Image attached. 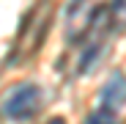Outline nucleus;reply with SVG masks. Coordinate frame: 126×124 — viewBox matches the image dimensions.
<instances>
[{"instance_id":"nucleus-1","label":"nucleus","mask_w":126,"mask_h":124,"mask_svg":"<svg viewBox=\"0 0 126 124\" xmlns=\"http://www.w3.org/2000/svg\"><path fill=\"white\" fill-rule=\"evenodd\" d=\"M38 105H41V88L36 83H19L3 99V116L11 121H22V119L33 116Z\"/></svg>"},{"instance_id":"nucleus-2","label":"nucleus","mask_w":126,"mask_h":124,"mask_svg":"<svg viewBox=\"0 0 126 124\" xmlns=\"http://www.w3.org/2000/svg\"><path fill=\"white\" fill-rule=\"evenodd\" d=\"M101 105L104 110H118L126 105V74L123 72H112L110 80L101 86Z\"/></svg>"},{"instance_id":"nucleus-3","label":"nucleus","mask_w":126,"mask_h":124,"mask_svg":"<svg viewBox=\"0 0 126 124\" xmlns=\"http://www.w3.org/2000/svg\"><path fill=\"white\" fill-rule=\"evenodd\" d=\"M112 22L126 30V0H112Z\"/></svg>"},{"instance_id":"nucleus-4","label":"nucleus","mask_w":126,"mask_h":124,"mask_svg":"<svg viewBox=\"0 0 126 124\" xmlns=\"http://www.w3.org/2000/svg\"><path fill=\"white\" fill-rule=\"evenodd\" d=\"M88 124H118V119L110 113V110H93L91 116H88Z\"/></svg>"},{"instance_id":"nucleus-5","label":"nucleus","mask_w":126,"mask_h":124,"mask_svg":"<svg viewBox=\"0 0 126 124\" xmlns=\"http://www.w3.org/2000/svg\"><path fill=\"white\" fill-rule=\"evenodd\" d=\"M49 124H66V121H63V119H52Z\"/></svg>"}]
</instances>
